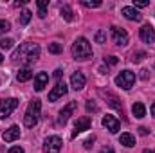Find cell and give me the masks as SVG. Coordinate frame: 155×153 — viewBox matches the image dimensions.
<instances>
[{"label":"cell","instance_id":"6da1fadb","mask_svg":"<svg viewBox=\"0 0 155 153\" xmlns=\"http://www.w3.org/2000/svg\"><path fill=\"white\" fill-rule=\"evenodd\" d=\"M40 58V47L36 43H22L15 52H13V60L15 61H25V63H33Z\"/></svg>","mask_w":155,"mask_h":153},{"label":"cell","instance_id":"7a4b0ae2","mask_svg":"<svg viewBox=\"0 0 155 153\" xmlns=\"http://www.w3.org/2000/svg\"><path fill=\"white\" fill-rule=\"evenodd\" d=\"M72 56L76 60H88L92 58V47L87 38H78L72 45Z\"/></svg>","mask_w":155,"mask_h":153},{"label":"cell","instance_id":"3957f363","mask_svg":"<svg viewBox=\"0 0 155 153\" xmlns=\"http://www.w3.org/2000/svg\"><path fill=\"white\" fill-rule=\"evenodd\" d=\"M40 108H41L40 99H33V101L29 103L27 112H25V115H24V124H25L27 128L36 126V122H38V115H40Z\"/></svg>","mask_w":155,"mask_h":153},{"label":"cell","instance_id":"277c9868","mask_svg":"<svg viewBox=\"0 0 155 153\" xmlns=\"http://www.w3.org/2000/svg\"><path fill=\"white\" fill-rule=\"evenodd\" d=\"M134 81H135V74H134L132 70H123V72L116 77V85L121 86V88H124V90H130L132 85H134Z\"/></svg>","mask_w":155,"mask_h":153},{"label":"cell","instance_id":"5b68a950","mask_svg":"<svg viewBox=\"0 0 155 153\" xmlns=\"http://www.w3.org/2000/svg\"><path fill=\"white\" fill-rule=\"evenodd\" d=\"M18 106V99L9 97V99H0V119H5L13 114V110Z\"/></svg>","mask_w":155,"mask_h":153},{"label":"cell","instance_id":"8992f818","mask_svg":"<svg viewBox=\"0 0 155 153\" xmlns=\"http://www.w3.org/2000/svg\"><path fill=\"white\" fill-rule=\"evenodd\" d=\"M61 139L60 137H56V135H52V137H47L45 139V142H43V151L45 153H60L61 150Z\"/></svg>","mask_w":155,"mask_h":153},{"label":"cell","instance_id":"52a82bcc","mask_svg":"<svg viewBox=\"0 0 155 153\" xmlns=\"http://www.w3.org/2000/svg\"><path fill=\"white\" fill-rule=\"evenodd\" d=\"M112 40H114V43L124 47L128 43V33L121 27H112Z\"/></svg>","mask_w":155,"mask_h":153},{"label":"cell","instance_id":"ba28073f","mask_svg":"<svg viewBox=\"0 0 155 153\" xmlns=\"http://www.w3.org/2000/svg\"><path fill=\"white\" fill-rule=\"evenodd\" d=\"M65 94H67V85H65V83H61V81H58V83H56V86L49 92V101H52V103H54V101H58V99H60L61 96H65Z\"/></svg>","mask_w":155,"mask_h":153},{"label":"cell","instance_id":"9c48e42d","mask_svg":"<svg viewBox=\"0 0 155 153\" xmlns=\"http://www.w3.org/2000/svg\"><path fill=\"white\" fill-rule=\"evenodd\" d=\"M76 108H78V103H76V101H71V103H69V105H67V106H65L63 110H60V117H58V122H60V124H65V122L69 121V117L72 115V112H74Z\"/></svg>","mask_w":155,"mask_h":153},{"label":"cell","instance_id":"30bf717a","mask_svg":"<svg viewBox=\"0 0 155 153\" xmlns=\"http://www.w3.org/2000/svg\"><path fill=\"white\" fill-rule=\"evenodd\" d=\"M103 126H105L110 133H117L119 128H121V122L117 121L114 115H105V117H103Z\"/></svg>","mask_w":155,"mask_h":153},{"label":"cell","instance_id":"8fae6325","mask_svg":"<svg viewBox=\"0 0 155 153\" xmlns=\"http://www.w3.org/2000/svg\"><path fill=\"white\" fill-rule=\"evenodd\" d=\"M139 36H141V40H143L144 43H153L155 29L152 27V25H143V27L139 29Z\"/></svg>","mask_w":155,"mask_h":153},{"label":"cell","instance_id":"7c38bea8","mask_svg":"<svg viewBox=\"0 0 155 153\" xmlns=\"http://www.w3.org/2000/svg\"><path fill=\"white\" fill-rule=\"evenodd\" d=\"M87 130H90V117H88V115H85V117H79V119L76 121L72 137H76L78 133H81V132H87Z\"/></svg>","mask_w":155,"mask_h":153},{"label":"cell","instance_id":"4fadbf2b","mask_svg":"<svg viewBox=\"0 0 155 153\" xmlns=\"http://www.w3.org/2000/svg\"><path fill=\"white\" fill-rule=\"evenodd\" d=\"M121 15H123L126 20H132V22H139V20L143 18V15H141L135 7H130V5L123 7V9H121Z\"/></svg>","mask_w":155,"mask_h":153},{"label":"cell","instance_id":"5bb4252c","mask_svg":"<svg viewBox=\"0 0 155 153\" xmlns=\"http://www.w3.org/2000/svg\"><path fill=\"white\" fill-rule=\"evenodd\" d=\"M85 83H87V77L83 72H74L72 76H71V86L74 88V90H81L83 86H85Z\"/></svg>","mask_w":155,"mask_h":153},{"label":"cell","instance_id":"9a60e30c","mask_svg":"<svg viewBox=\"0 0 155 153\" xmlns=\"http://www.w3.org/2000/svg\"><path fill=\"white\" fill-rule=\"evenodd\" d=\"M20 137V128L16 126V124H13L11 128H7L4 133H2V139L5 141V142H13V141H16Z\"/></svg>","mask_w":155,"mask_h":153},{"label":"cell","instance_id":"2e32d148","mask_svg":"<svg viewBox=\"0 0 155 153\" xmlns=\"http://www.w3.org/2000/svg\"><path fill=\"white\" fill-rule=\"evenodd\" d=\"M47 81H49V76H47L45 72H38V74L35 76V90H36V92H41V90L45 88Z\"/></svg>","mask_w":155,"mask_h":153},{"label":"cell","instance_id":"e0dca14e","mask_svg":"<svg viewBox=\"0 0 155 153\" xmlns=\"http://www.w3.org/2000/svg\"><path fill=\"white\" fill-rule=\"evenodd\" d=\"M119 142H121L123 146H126V148H132V146H135V137H134L132 133H121Z\"/></svg>","mask_w":155,"mask_h":153},{"label":"cell","instance_id":"ac0fdd59","mask_svg":"<svg viewBox=\"0 0 155 153\" xmlns=\"http://www.w3.org/2000/svg\"><path fill=\"white\" fill-rule=\"evenodd\" d=\"M132 114L135 115L137 119H143V117L146 115V108H144V105H143V103H135V105L132 106Z\"/></svg>","mask_w":155,"mask_h":153},{"label":"cell","instance_id":"d6986e66","mask_svg":"<svg viewBox=\"0 0 155 153\" xmlns=\"http://www.w3.org/2000/svg\"><path fill=\"white\" fill-rule=\"evenodd\" d=\"M33 77V72H31V69H22L18 74H16V79L20 81V83H25V81H29Z\"/></svg>","mask_w":155,"mask_h":153},{"label":"cell","instance_id":"ffe728a7","mask_svg":"<svg viewBox=\"0 0 155 153\" xmlns=\"http://www.w3.org/2000/svg\"><path fill=\"white\" fill-rule=\"evenodd\" d=\"M47 5H49V0H38V16L43 18L47 15Z\"/></svg>","mask_w":155,"mask_h":153},{"label":"cell","instance_id":"44dd1931","mask_svg":"<svg viewBox=\"0 0 155 153\" xmlns=\"http://www.w3.org/2000/svg\"><path fill=\"white\" fill-rule=\"evenodd\" d=\"M31 16H33V13H31L29 9L22 11V15H20V25H27V24L31 22Z\"/></svg>","mask_w":155,"mask_h":153},{"label":"cell","instance_id":"7402d4cb","mask_svg":"<svg viewBox=\"0 0 155 153\" xmlns=\"http://www.w3.org/2000/svg\"><path fill=\"white\" fill-rule=\"evenodd\" d=\"M60 13H61V16H63L67 22H72V11H71V7H69V5H61Z\"/></svg>","mask_w":155,"mask_h":153},{"label":"cell","instance_id":"603a6c76","mask_svg":"<svg viewBox=\"0 0 155 153\" xmlns=\"http://www.w3.org/2000/svg\"><path fill=\"white\" fill-rule=\"evenodd\" d=\"M13 45H15V41H13L11 38H2V40H0V47H2V49H5V50H7V49H11Z\"/></svg>","mask_w":155,"mask_h":153},{"label":"cell","instance_id":"cb8c5ba5","mask_svg":"<svg viewBox=\"0 0 155 153\" xmlns=\"http://www.w3.org/2000/svg\"><path fill=\"white\" fill-rule=\"evenodd\" d=\"M49 52H52V54H60L61 52V45L60 43H49Z\"/></svg>","mask_w":155,"mask_h":153},{"label":"cell","instance_id":"d4e9b609","mask_svg":"<svg viewBox=\"0 0 155 153\" xmlns=\"http://www.w3.org/2000/svg\"><path fill=\"white\" fill-rule=\"evenodd\" d=\"M81 5H85V7H99L101 2H99V0H94V2H90V0H81Z\"/></svg>","mask_w":155,"mask_h":153},{"label":"cell","instance_id":"484cf974","mask_svg":"<svg viewBox=\"0 0 155 153\" xmlns=\"http://www.w3.org/2000/svg\"><path fill=\"white\" fill-rule=\"evenodd\" d=\"M144 58H146V52H134L132 61H134V63H139V61H143Z\"/></svg>","mask_w":155,"mask_h":153},{"label":"cell","instance_id":"4316f807","mask_svg":"<svg viewBox=\"0 0 155 153\" xmlns=\"http://www.w3.org/2000/svg\"><path fill=\"white\" fill-rule=\"evenodd\" d=\"M11 29V25H9V22H5V20H0V34H4V33H7Z\"/></svg>","mask_w":155,"mask_h":153},{"label":"cell","instance_id":"83f0119b","mask_svg":"<svg viewBox=\"0 0 155 153\" xmlns=\"http://www.w3.org/2000/svg\"><path fill=\"white\" fill-rule=\"evenodd\" d=\"M105 40H107V33H105V31H99V33L96 34V41H97V43H105Z\"/></svg>","mask_w":155,"mask_h":153},{"label":"cell","instance_id":"f1b7e54d","mask_svg":"<svg viewBox=\"0 0 155 153\" xmlns=\"http://www.w3.org/2000/svg\"><path fill=\"white\" fill-rule=\"evenodd\" d=\"M146 5H150L148 0H134V7H146Z\"/></svg>","mask_w":155,"mask_h":153},{"label":"cell","instance_id":"f546056e","mask_svg":"<svg viewBox=\"0 0 155 153\" xmlns=\"http://www.w3.org/2000/svg\"><path fill=\"white\" fill-rule=\"evenodd\" d=\"M87 112H97V105L92 103V101H88L87 103Z\"/></svg>","mask_w":155,"mask_h":153},{"label":"cell","instance_id":"4dcf8cb0","mask_svg":"<svg viewBox=\"0 0 155 153\" xmlns=\"http://www.w3.org/2000/svg\"><path fill=\"white\" fill-rule=\"evenodd\" d=\"M105 63H108V65H116L117 58H116V56H108V58H105Z\"/></svg>","mask_w":155,"mask_h":153},{"label":"cell","instance_id":"1f68e13d","mask_svg":"<svg viewBox=\"0 0 155 153\" xmlns=\"http://www.w3.org/2000/svg\"><path fill=\"white\" fill-rule=\"evenodd\" d=\"M94 141H96V137H94V135H92V137H88V139L85 141V148H87V150H88V148H92V142H94Z\"/></svg>","mask_w":155,"mask_h":153},{"label":"cell","instance_id":"d6a6232c","mask_svg":"<svg viewBox=\"0 0 155 153\" xmlns=\"http://www.w3.org/2000/svg\"><path fill=\"white\" fill-rule=\"evenodd\" d=\"M7 153H24V150H22L20 146H15V148H11Z\"/></svg>","mask_w":155,"mask_h":153},{"label":"cell","instance_id":"836d02e7","mask_svg":"<svg viewBox=\"0 0 155 153\" xmlns=\"http://www.w3.org/2000/svg\"><path fill=\"white\" fill-rule=\"evenodd\" d=\"M101 153H114V148H112V146H105V148L101 150Z\"/></svg>","mask_w":155,"mask_h":153},{"label":"cell","instance_id":"e575fe53","mask_svg":"<svg viewBox=\"0 0 155 153\" xmlns=\"http://www.w3.org/2000/svg\"><path fill=\"white\" fill-rule=\"evenodd\" d=\"M61 74H63L61 69H56V70H54V77H56V79H61Z\"/></svg>","mask_w":155,"mask_h":153},{"label":"cell","instance_id":"d590c367","mask_svg":"<svg viewBox=\"0 0 155 153\" xmlns=\"http://www.w3.org/2000/svg\"><path fill=\"white\" fill-rule=\"evenodd\" d=\"M139 133H141V135H148V128L141 126V128H139Z\"/></svg>","mask_w":155,"mask_h":153},{"label":"cell","instance_id":"8d00e7d4","mask_svg":"<svg viewBox=\"0 0 155 153\" xmlns=\"http://www.w3.org/2000/svg\"><path fill=\"white\" fill-rule=\"evenodd\" d=\"M141 77L143 79H148V70H141Z\"/></svg>","mask_w":155,"mask_h":153},{"label":"cell","instance_id":"74e56055","mask_svg":"<svg viewBox=\"0 0 155 153\" xmlns=\"http://www.w3.org/2000/svg\"><path fill=\"white\" fill-rule=\"evenodd\" d=\"M152 115H153V117H155V103H153V105H152Z\"/></svg>","mask_w":155,"mask_h":153},{"label":"cell","instance_id":"f35d334b","mask_svg":"<svg viewBox=\"0 0 155 153\" xmlns=\"http://www.w3.org/2000/svg\"><path fill=\"white\" fill-rule=\"evenodd\" d=\"M2 63H4V56L0 54V65H2Z\"/></svg>","mask_w":155,"mask_h":153},{"label":"cell","instance_id":"ab89813d","mask_svg":"<svg viewBox=\"0 0 155 153\" xmlns=\"http://www.w3.org/2000/svg\"><path fill=\"white\" fill-rule=\"evenodd\" d=\"M144 153H153L152 150H144Z\"/></svg>","mask_w":155,"mask_h":153}]
</instances>
